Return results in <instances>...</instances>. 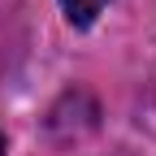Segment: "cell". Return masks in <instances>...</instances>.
Segmentation results:
<instances>
[{"label":"cell","mask_w":156,"mask_h":156,"mask_svg":"<svg viewBox=\"0 0 156 156\" xmlns=\"http://www.w3.org/2000/svg\"><path fill=\"white\" fill-rule=\"evenodd\" d=\"M104 5H108V0H61V9H65V17H69V26H91L95 17L104 13Z\"/></svg>","instance_id":"1"},{"label":"cell","mask_w":156,"mask_h":156,"mask_svg":"<svg viewBox=\"0 0 156 156\" xmlns=\"http://www.w3.org/2000/svg\"><path fill=\"white\" fill-rule=\"evenodd\" d=\"M0 156H5V134H0Z\"/></svg>","instance_id":"2"}]
</instances>
